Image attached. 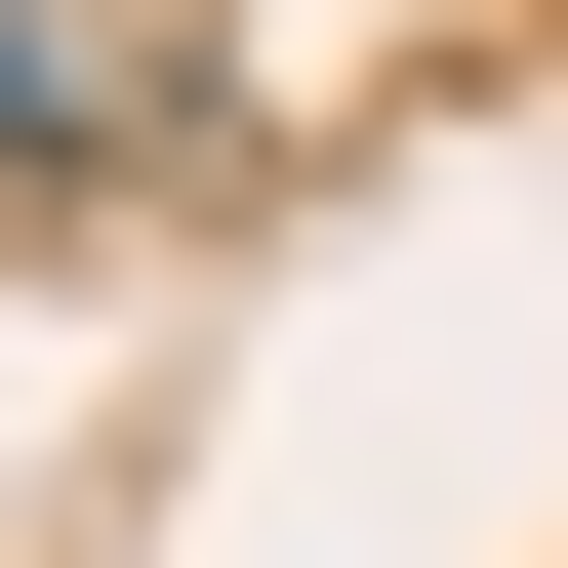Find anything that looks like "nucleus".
I'll list each match as a JSON object with an SVG mask.
<instances>
[{
	"label": "nucleus",
	"mask_w": 568,
	"mask_h": 568,
	"mask_svg": "<svg viewBox=\"0 0 568 568\" xmlns=\"http://www.w3.org/2000/svg\"><path fill=\"white\" fill-rule=\"evenodd\" d=\"M203 82H163V0H0V203H163Z\"/></svg>",
	"instance_id": "f257e3e1"
}]
</instances>
